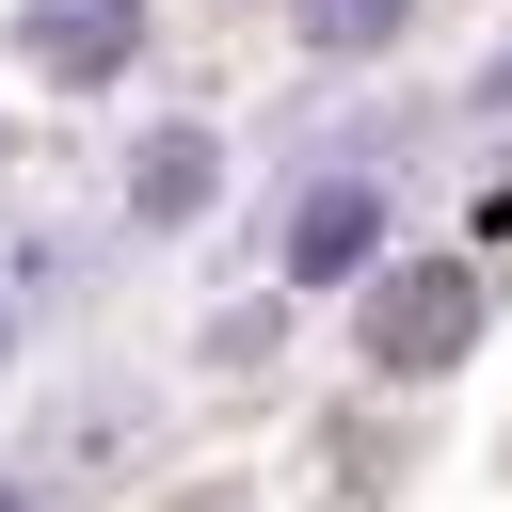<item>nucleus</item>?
Instances as JSON below:
<instances>
[{"mask_svg":"<svg viewBox=\"0 0 512 512\" xmlns=\"http://www.w3.org/2000/svg\"><path fill=\"white\" fill-rule=\"evenodd\" d=\"M32 64L96 80V64H128V16H112V0H48V16H32Z\"/></svg>","mask_w":512,"mask_h":512,"instance_id":"obj_1","label":"nucleus"},{"mask_svg":"<svg viewBox=\"0 0 512 512\" xmlns=\"http://www.w3.org/2000/svg\"><path fill=\"white\" fill-rule=\"evenodd\" d=\"M368 256V192H304V224H288V272L320 288V272H352Z\"/></svg>","mask_w":512,"mask_h":512,"instance_id":"obj_2","label":"nucleus"},{"mask_svg":"<svg viewBox=\"0 0 512 512\" xmlns=\"http://www.w3.org/2000/svg\"><path fill=\"white\" fill-rule=\"evenodd\" d=\"M432 336H464V272H416V288L384 304V352H432Z\"/></svg>","mask_w":512,"mask_h":512,"instance_id":"obj_3","label":"nucleus"},{"mask_svg":"<svg viewBox=\"0 0 512 512\" xmlns=\"http://www.w3.org/2000/svg\"><path fill=\"white\" fill-rule=\"evenodd\" d=\"M304 16H320V48H384L400 32V0H304Z\"/></svg>","mask_w":512,"mask_h":512,"instance_id":"obj_4","label":"nucleus"}]
</instances>
